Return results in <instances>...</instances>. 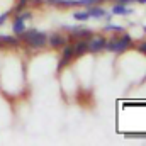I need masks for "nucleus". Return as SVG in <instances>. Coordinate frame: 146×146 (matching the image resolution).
<instances>
[{
	"mask_svg": "<svg viewBox=\"0 0 146 146\" xmlns=\"http://www.w3.org/2000/svg\"><path fill=\"white\" fill-rule=\"evenodd\" d=\"M129 44H131V37L129 36H122L121 39H112L110 42L106 44V48L110 49V51H117V53H121V51L127 49Z\"/></svg>",
	"mask_w": 146,
	"mask_h": 146,
	"instance_id": "2",
	"label": "nucleus"
},
{
	"mask_svg": "<svg viewBox=\"0 0 146 146\" xmlns=\"http://www.w3.org/2000/svg\"><path fill=\"white\" fill-rule=\"evenodd\" d=\"M73 54H75V53H73V46H66V48H65V51H63V56H61V60H60V65H58V66H60V68L66 66V65H68V61L73 58Z\"/></svg>",
	"mask_w": 146,
	"mask_h": 146,
	"instance_id": "4",
	"label": "nucleus"
},
{
	"mask_svg": "<svg viewBox=\"0 0 146 146\" xmlns=\"http://www.w3.org/2000/svg\"><path fill=\"white\" fill-rule=\"evenodd\" d=\"M138 2H141V3H146V0H138Z\"/></svg>",
	"mask_w": 146,
	"mask_h": 146,
	"instance_id": "16",
	"label": "nucleus"
},
{
	"mask_svg": "<svg viewBox=\"0 0 146 146\" xmlns=\"http://www.w3.org/2000/svg\"><path fill=\"white\" fill-rule=\"evenodd\" d=\"M75 19H78V21H85V19H88L90 17V14L85 10V12H75V15H73Z\"/></svg>",
	"mask_w": 146,
	"mask_h": 146,
	"instance_id": "11",
	"label": "nucleus"
},
{
	"mask_svg": "<svg viewBox=\"0 0 146 146\" xmlns=\"http://www.w3.org/2000/svg\"><path fill=\"white\" fill-rule=\"evenodd\" d=\"M87 51V41H80L76 44H73V53L75 54H83Z\"/></svg>",
	"mask_w": 146,
	"mask_h": 146,
	"instance_id": "7",
	"label": "nucleus"
},
{
	"mask_svg": "<svg viewBox=\"0 0 146 146\" xmlns=\"http://www.w3.org/2000/svg\"><path fill=\"white\" fill-rule=\"evenodd\" d=\"M5 19H7V14H2V15H0V24H2Z\"/></svg>",
	"mask_w": 146,
	"mask_h": 146,
	"instance_id": "14",
	"label": "nucleus"
},
{
	"mask_svg": "<svg viewBox=\"0 0 146 146\" xmlns=\"http://www.w3.org/2000/svg\"><path fill=\"white\" fill-rule=\"evenodd\" d=\"M48 39H49V44H51L53 48H56V49H58V48H63L65 42H66V41H65V36H61V34H58V33H56V34H51Z\"/></svg>",
	"mask_w": 146,
	"mask_h": 146,
	"instance_id": "5",
	"label": "nucleus"
},
{
	"mask_svg": "<svg viewBox=\"0 0 146 146\" xmlns=\"http://www.w3.org/2000/svg\"><path fill=\"white\" fill-rule=\"evenodd\" d=\"M49 3H60V0H48Z\"/></svg>",
	"mask_w": 146,
	"mask_h": 146,
	"instance_id": "15",
	"label": "nucleus"
},
{
	"mask_svg": "<svg viewBox=\"0 0 146 146\" xmlns=\"http://www.w3.org/2000/svg\"><path fill=\"white\" fill-rule=\"evenodd\" d=\"M112 12H114V14H127L129 9H126V7H122V5H115V7L112 9Z\"/></svg>",
	"mask_w": 146,
	"mask_h": 146,
	"instance_id": "12",
	"label": "nucleus"
},
{
	"mask_svg": "<svg viewBox=\"0 0 146 146\" xmlns=\"http://www.w3.org/2000/svg\"><path fill=\"white\" fill-rule=\"evenodd\" d=\"M106 44H107V41H106L102 36L92 37L90 41H87V49L95 53V51H100V49H104V48H106Z\"/></svg>",
	"mask_w": 146,
	"mask_h": 146,
	"instance_id": "3",
	"label": "nucleus"
},
{
	"mask_svg": "<svg viewBox=\"0 0 146 146\" xmlns=\"http://www.w3.org/2000/svg\"><path fill=\"white\" fill-rule=\"evenodd\" d=\"M0 44H9V46H14L17 44V39L12 36H0Z\"/></svg>",
	"mask_w": 146,
	"mask_h": 146,
	"instance_id": "8",
	"label": "nucleus"
},
{
	"mask_svg": "<svg viewBox=\"0 0 146 146\" xmlns=\"http://www.w3.org/2000/svg\"><path fill=\"white\" fill-rule=\"evenodd\" d=\"M73 34H75V37H87V39H90V36H92V33H90V31H87V29L73 31Z\"/></svg>",
	"mask_w": 146,
	"mask_h": 146,
	"instance_id": "9",
	"label": "nucleus"
},
{
	"mask_svg": "<svg viewBox=\"0 0 146 146\" xmlns=\"http://www.w3.org/2000/svg\"><path fill=\"white\" fill-rule=\"evenodd\" d=\"M124 2H131V0H124Z\"/></svg>",
	"mask_w": 146,
	"mask_h": 146,
	"instance_id": "18",
	"label": "nucleus"
},
{
	"mask_svg": "<svg viewBox=\"0 0 146 146\" xmlns=\"http://www.w3.org/2000/svg\"><path fill=\"white\" fill-rule=\"evenodd\" d=\"M22 34H24V39L33 48H42L46 44V34L44 33H39L36 29H33V31H24Z\"/></svg>",
	"mask_w": 146,
	"mask_h": 146,
	"instance_id": "1",
	"label": "nucleus"
},
{
	"mask_svg": "<svg viewBox=\"0 0 146 146\" xmlns=\"http://www.w3.org/2000/svg\"><path fill=\"white\" fill-rule=\"evenodd\" d=\"M97 0H80V3H83V5H90V3H95Z\"/></svg>",
	"mask_w": 146,
	"mask_h": 146,
	"instance_id": "13",
	"label": "nucleus"
},
{
	"mask_svg": "<svg viewBox=\"0 0 146 146\" xmlns=\"http://www.w3.org/2000/svg\"><path fill=\"white\" fill-rule=\"evenodd\" d=\"M90 17H104L106 15V12L102 10V9H90Z\"/></svg>",
	"mask_w": 146,
	"mask_h": 146,
	"instance_id": "10",
	"label": "nucleus"
},
{
	"mask_svg": "<svg viewBox=\"0 0 146 146\" xmlns=\"http://www.w3.org/2000/svg\"><path fill=\"white\" fill-rule=\"evenodd\" d=\"M26 2H27V0H21V3H26Z\"/></svg>",
	"mask_w": 146,
	"mask_h": 146,
	"instance_id": "17",
	"label": "nucleus"
},
{
	"mask_svg": "<svg viewBox=\"0 0 146 146\" xmlns=\"http://www.w3.org/2000/svg\"><path fill=\"white\" fill-rule=\"evenodd\" d=\"M29 17V14H22L21 17H17L15 19V24H14V33L15 34H22L26 29H24V19H27Z\"/></svg>",
	"mask_w": 146,
	"mask_h": 146,
	"instance_id": "6",
	"label": "nucleus"
}]
</instances>
